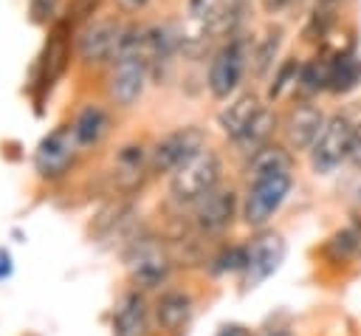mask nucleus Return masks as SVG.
Wrapping results in <instances>:
<instances>
[{"label":"nucleus","mask_w":361,"mask_h":336,"mask_svg":"<svg viewBox=\"0 0 361 336\" xmlns=\"http://www.w3.org/2000/svg\"><path fill=\"white\" fill-rule=\"evenodd\" d=\"M59 8V0H28V14L34 23H48Z\"/></svg>","instance_id":"nucleus-27"},{"label":"nucleus","mask_w":361,"mask_h":336,"mask_svg":"<svg viewBox=\"0 0 361 336\" xmlns=\"http://www.w3.org/2000/svg\"><path fill=\"white\" fill-rule=\"evenodd\" d=\"M259 99H257V93H240V96H234L220 113H217V124H220V130H223V136L226 138H237L245 127H248V121L259 113Z\"/></svg>","instance_id":"nucleus-12"},{"label":"nucleus","mask_w":361,"mask_h":336,"mask_svg":"<svg viewBox=\"0 0 361 336\" xmlns=\"http://www.w3.org/2000/svg\"><path fill=\"white\" fill-rule=\"evenodd\" d=\"M121 37H124V25L113 17L107 20H96L90 23L79 40H76V48H79V56L85 62H110L116 59L118 54V45H121Z\"/></svg>","instance_id":"nucleus-9"},{"label":"nucleus","mask_w":361,"mask_h":336,"mask_svg":"<svg viewBox=\"0 0 361 336\" xmlns=\"http://www.w3.org/2000/svg\"><path fill=\"white\" fill-rule=\"evenodd\" d=\"M353 136H355V124L344 113L327 116L316 144L310 147V167H313V172L327 175L336 167H341V161H347V155H350Z\"/></svg>","instance_id":"nucleus-4"},{"label":"nucleus","mask_w":361,"mask_h":336,"mask_svg":"<svg viewBox=\"0 0 361 336\" xmlns=\"http://www.w3.org/2000/svg\"><path fill=\"white\" fill-rule=\"evenodd\" d=\"M299 71H302V62L296 59V56H288L279 68H276V73H274V82L268 85V99L274 102V99H279L288 88H296V79H299Z\"/></svg>","instance_id":"nucleus-23"},{"label":"nucleus","mask_w":361,"mask_h":336,"mask_svg":"<svg viewBox=\"0 0 361 336\" xmlns=\"http://www.w3.org/2000/svg\"><path fill=\"white\" fill-rule=\"evenodd\" d=\"M265 336H293V333L290 330H268Z\"/></svg>","instance_id":"nucleus-33"},{"label":"nucleus","mask_w":361,"mask_h":336,"mask_svg":"<svg viewBox=\"0 0 361 336\" xmlns=\"http://www.w3.org/2000/svg\"><path fill=\"white\" fill-rule=\"evenodd\" d=\"M327 116L310 104V102H299L288 110L285 116V138H288V147L296 150V152H310V147L316 144L322 127H324Z\"/></svg>","instance_id":"nucleus-10"},{"label":"nucleus","mask_w":361,"mask_h":336,"mask_svg":"<svg viewBox=\"0 0 361 336\" xmlns=\"http://www.w3.org/2000/svg\"><path fill=\"white\" fill-rule=\"evenodd\" d=\"M116 3H118L124 11H138V8H144L149 0H116Z\"/></svg>","instance_id":"nucleus-32"},{"label":"nucleus","mask_w":361,"mask_h":336,"mask_svg":"<svg viewBox=\"0 0 361 336\" xmlns=\"http://www.w3.org/2000/svg\"><path fill=\"white\" fill-rule=\"evenodd\" d=\"M11 277V254L0 248V282Z\"/></svg>","instance_id":"nucleus-31"},{"label":"nucleus","mask_w":361,"mask_h":336,"mask_svg":"<svg viewBox=\"0 0 361 336\" xmlns=\"http://www.w3.org/2000/svg\"><path fill=\"white\" fill-rule=\"evenodd\" d=\"M65 62H68V45H65L62 34H54V40L48 42L45 56H42V68H45L42 82H45V85H51V82L65 71Z\"/></svg>","instance_id":"nucleus-22"},{"label":"nucleus","mask_w":361,"mask_h":336,"mask_svg":"<svg viewBox=\"0 0 361 336\" xmlns=\"http://www.w3.org/2000/svg\"><path fill=\"white\" fill-rule=\"evenodd\" d=\"M144 328H147V299L138 291H130L121 296L113 313V330L116 336H144Z\"/></svg>","instance_id":"nucleus-14"},{"label":"nucleus","mask_w":361,"mask_h":336,"mask_svg":"<svg viewBox=\"0 0 361 336\" xmlns=\"http://www.w3.org/2000/svg\"><path fill=\"white\" fill-rule=\"evenodd\" d=\"M361 243V229L358 226H347L341 232H336L330 240H327V254L333 260H347Z\"/></svg>","instance_id":"nucleus-24"},{"label":"nucleus","mask_w":361,"mask_h":336,"mask_svg":"<svg viewBox=\"0 0 361 336\" xmlns=\"http://www.w3.org/2000/svg\"><path fill=\"white\" fill-rule=\"evenodd\" d=\"M322 6H336V3H341V0H319Z\"/></svg>","instance_id":"nucleus-34"},{"label":"nucleus","mask_w":361,"mask_h":336,"mask_svg":"<svg viewBox=\"0 0 361 336\" xmlns=\"http://www.w3.org/2000/svg\"><path fill=\"white\" fill-rule=\"evenodd\" d=\"M71 127H73V136H76L79 147H93V144H99L104 138V133L110 127V116L99 104H85L76 113V119H73Z\"/></svg>","instance_id":"nucleus-15"},{"label":"nucleus","mask_w":361,"mask_h":336,"mask_svg":"<svg viewBox=\"0 0 361 336\" xmlns=\"http://www.w3.org/2000/svg\"><path fill=\"white\" fill-rule=\"evenodd\" d=\"M214 336H251V330L243 328V325H223Z\"/></svg>","instance_id":"nucleus-30"},{"label":"nucleus","mask_w":361,"mask_h":336,"mask_svg":"<svg viewBox=\"0 0 361 336\" xmlns=\"http://www.w3.org/2000/svg\"><path fill=\"white\" fill-rule=\"evenodd\" d=\"M327 88H330V59L316 56V59L305 62L293 90H299V96H313V93L327 90Z\"/></svg>","instance_id":"nucleus-20"},{"label":"nucleus","mask_w":361,"mask_h":336,"mask_svg":"<svg viewBox=\"0 0 361 336\" xmlns=\"http://www.w3.org/2000/svg\"><path fill=\"white\" fill-rule=\"evenodd\" d=\"M99 3L102 0H73L71 8H68V14H71V20H87L99 8Z\"/></svg>","instance_id":"nucleus-28"},{"label":"nucleus","mask_w":361,"mask_h":336,"mask_svg":"<svg viewBox=\"0 0 361 336\" xmlns=\"http://www.w3.org/2000/svg\"><path fill=\"white\" fill-rule=\"evenodd\" d=\"M248 62H251V42L245 37H231L228 42H223L209 62L206 85H209L212 96L228 99L237 90V85L243 82Z\"/></svg>","instance_id":"nucleus-2"},{"label":"nucleus","mask_w":361,"mask_h":336,"mask_svg":"<svg viewBox=\"0 0 361 336\" xmlns=\"http://www.w3.org/2000/svg\"><path fill=\"white\" fill-rule=\"evenodd\" d=\"M282 28L279 25H274V28H268L262 37H259V42H257V48L251 51V65H254V73L257 76H265L271 68H274V59H276V54H279V48H282Z\"/></svg>","instance_id":"nucleus-21"},{"label":"nucleus","mask_w":361,"mask_h":336,"mask_svg":"<svg viewBox=\"0 0 361 336\" xmlns=\"http://www.w3.org/2000/svg\"><path fill=\"white\" fill-rule=\"evenodd\" d=\"M124 260H127V268H130L133 280L138 285H144V288L161 285L166 280V274H169V257H166V251L155 240H149V237L135 240L130 246V251H127Z\"/></svg>","instance_id":"nucleus-8"},{"label":"nucleus","mask_w":361,"mask_h":336,"mask_svg":"<svg viewBox=\"0 0 361 336\" xmlns=\"http://www.w3.org/2000/svg\"><path fill=\"white\" fill-rule=\"evenodd\" d=\"M245 172H248V181L262 178V175H274V172H290V152L279 144H265L257 152H251Z\"/></svg>","instance_id":"nucleus-16"},{"label":"nucleus","mask_w":361,"mask_h":336,"mask_svg":"<svg viewBox=\"0 0 361 336\" xmlns=\"http://www.w3.org/2000/svg\"><path fill=\"white\" fill-rule=\"evenodd\" d=\"M274 127H276V113L274 110H268V107H259V113L248 121V127L234 138V144L243 150V152H257L259 147H265L268 144V138H271V133H274Z\"/></svg>","instance_id":"nucleus-17"},{"label":"nucleus","mask_w":361,"mask_h":336,"mask_svg":"<svg viewBox=\"0 0 361 336\" xmlns=\"http://www.w3.org/2000/svg\"><path fill=\"white\" fill-rule=\"evenodd\" d=\"M293 186L290 172H274V175H262L248 181V192L243 200V220L251 229H262L285 203L288 192Z\"/></svg>","instance_id":"nucleus-3"},{"label":"nucleus","mask_w":361,"mask_h":336,"mask_svg":"<svg viewBox=\"0 0 361 336\" xmlns=\"http://www.w3.org/2000/svg\"><path fill=\"white\" fill-rule=\"evenodd\" d=\"M259 6H262L265 14H279L290 6V0H259Z\"/></svg>","instance_id":"nucleus-29"},{"label":"nucleus","mask_w":361,"mask_h":336,"mask_svg":"<svg viewBox=\"0 0 361 336\" xmlns=\"http://www.w3.org/2000/svg\"><path fill=\"white\" fill-rule=\"evenodd\" d=\"M144 169H147V152H144L141 144H124V147L116 152L113 175H116V186H118V189L133 192L135 186H141Z\"/></svg>","instance_id":"nucleus-13"},{"label":"nucleus","mask_w":361,"mask_h":336,"mask_svg":"<svg viewBox=\"0 0 361 336\" xmlns=\"http://www.w3.org/2000/svg\"><path fill=\"white\" fill-rule=\"evenodd\" d=\"M355 136H358V138H361V121H358V127H355Z\"/></svg>","instance_id":"nucleus-35"},{"label":"nucleus","mask_w":361,"mask_h":336,"mask_svg":"<svg viewBox=\"0 0 361 336\" xmlns=\"http://www.w3.org/2000/svg\"><path fill=\"white\" fill-rule=\"evenodd\" d=\"M203 147H206V138H203L200 127H180L155 144V150L149 155V167H152V172H169L172 175L180 164H186Z\"/></svg>","instance_id":"nucleus-5"},{"label":"nucleus","mask_w":361,"mask_h":336,"mask_svg":"<svg viewBox=\"0 0 361 336\" xmlns=\"http://www.w3.org/2000/svg\"><path fill=\"white\" fill-rule=\"evenodd\" d=\"M76 150H79V141L73 136V127L62 124L56 130H51L39 144H37V152H34V167L42 178H59L76 158Z\"/></svg>","instance_id":"nucleus-6"},{"label":"nucleus","mask_w":361,"mask_h":336,"mask_svg":"<svg viewBox=\"0 0 361 336\" xmlns=\"http://www.w3.org/2000/svg\"><path fill=\"white\" fill-rule=\"evenodd\" d=\"M189 313H192V299H189L186 294H180V291L164 294V296L158 299V305H155V319H158V325H161L164 330H178V328H183L186 319H189Z\"/></svg>","instance_id":"nucleus-18"},{"label":"nucleus","mask_w":361,"mask_h":336,"mask_svg":"<svg viewBox=\"0 0 361 336\" xmlns=\"http://www.w3.org/2000/svg\"><path fill=\"white\" fill-rule=\"evenodd\" d=\"M361 82V59L353 54H336L330 59V88L333 93H347Z\"/></svg>","instance_id":"nucleus-19"},{"label":"nucleus","mask_w":361,"mask_h":336,"mask_svg":"<svg viewBox=\"0 0 361 336\" xmlns=\"http://www.w3.org/2000/svg\"><path fill=\"white\" fill-rule=\"evenodd\" d=\"M285 260V240L276 232H262L248 243V263L243 268V285L257 288L265 282Z\"/></svg>","instance_id":"nucleus-7"},{"label":"nucleus","mask_w":361,"mask_h":336,"mask_svg":"<svg viewBox=\"0 0 361 336\" xmlns=\"http://www.w3.org/2000/svg\"><path fill=\"white\" fill-rule=\"evenodd\" d=\"M234 212H237V195L231 189H217L214 186L203 198L195 200V223L206 234L223 232L234 220Z\"/></svg>","instance_id":"nucleus-11"},{"label":"nucleus","mask_w":361,"mask_h":336,"mask_svg":"<svg viewBox=\"0 0 361 336\" xmlns=\"http://www.w3.org/2000/svg\"><path fill=\"white\" fill-rule=\"evenodd\" d=\"M228 0H189V17L197 20L206 31L220 20V14L226 11Z\"/></svg>","instance_id":"nucleus-25"},{"label":"nucleus","mask_w":361,"mask_h":336,"mask_svg":"<svg viewBox=\"0 0 361 336\" xmlns=\"http://www.w3.org/2000/svg\"><path fill=\"white\" fill-rule=\"evenodd\" d=\"M212 271L214 274H226V271H243L245 263H248V246H231V248H223L214 260H212Z\"/></svg>","instance_id":"nucleus-26"},{"label":"nucleus","mask_w":361,"mask_h":336,"mask_svg":"<svg viewBox=\"0 0 361 336\" xmlns=\"http://www.w3.org/2000/svg\"><path fill=\"white\" fill-rule=\"evenodd\" d=\"M220 172H223L220 155L214 150L203 147L169 175V192L180 203H195L197 198H203L209 189L217 186Z\"/></svg>","instance_id":"nucleus-1"}]
</instances>
